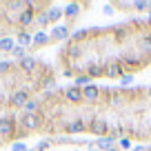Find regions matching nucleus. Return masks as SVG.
<instances>
[{
	"instance_id": "f257e3e1",
	"label": "nucleus",
	"mask_w": 151,
	"mask_h": 151,
	"mask_svg": "<svg viewBox=\"0 0 151 151\" xmlns=\"http://www.w3.org/2000/svg\"><path fill=\"white\" fill-rule=\"evenodd\" d=\"M18 138V122L14 116H2L0 118V140H14Z\"/></svg>"
},
{
	"instance_id": "f03ea898",
	"label": "nucleus",
	"mask_w": 151,
	"mask_h": 151,
	"mask_svg": "<svg viewBox=\"0 0 151 151\" xmlns=\"http://www.w3.org/2000/svg\"><path fill=\"white\" fill-rule=\"evenodd\" d=\"M40 124H42L40 113H22V118H20V131L22 133L36 131V129H40Z\"/></svg>"
},
{
	"instance_id": "7ed1b4c3",
	"label": "nucleus",
	"mask_w": 151,
	"mask_h": 151,
	"mask_svg": "<svg viewBox=\"0 0 151 151\" xmlns=\"http://www.w3.org/2000/svg\"><path fill=\"white\" fill-rule=\"evenodd\" d=\"M36 5L33 2H27V9H22L18 14V27H20V31H24L27 27H31L33 22H36Z\"/></svg>"
},
{
	"instance_id": "20e7f679",
	"label": "nucleus",
	"mask_w": 151,
	"mask_h": 151,
	"mask_svg": "<svg viewBox=\"0 0 151 151\" xmlns=\"http://www.w3.org/2000/svg\"><path fill=\"white\" fill-rule=\"evenodd\" d=\"M31 100V93H29V89H18V91H14L11 93V98H9V104L11 107H16V109H22L24 104Z\"/></svg>"
},
{
	"instance_id": "39448f33",
	"label": "nucleus",
	"mask_w": 151,
	"mask_h": 151,
	"mask_svg": "<svg viewBox=\"0 0 151 151\" xmlns=\"http://www.w3.org/2000/svg\"><path fill=\"white\" fill-rule=\"evenodd\" d=\"M100 98H102V89H100L98 85H89V87L82 89V102L93 104V102H98Z\"/></svg>"
},
{
	"instance_id": "423d86ee",
	"label": "nucleus",
	"mask_w": 151,
	"mask_h": 151,
	"mask_svg": "<svg viewBox=\"0 0 151 151\" xmlns=\"http://www.w3.org/2000/svg\"><path fill=\"white\" fill-rule=\"evenodd\" d=\"M89 131L93 133V136L104 138V136H107V131H109L107 120H104V118H91V120H89Z\"/></svg>"
},
{
	"instance_id": "0eeeda50",
	"label": "nucleus",
	"mask_w": 151,
	"mask_h": 151,
	"mask_svg": "<svg viewBox=\"0 0 151 151\" xmlns=\"http://www.w3.org/2000/svg\"><path fill=\"white\" fill-rule=\"evenodd\" d=\"M104 76L107 78H122L124 76V67H122V62L120 60H111L109 65H104Z\"/></svg>"
},
{
	"instance_id": "6e6552de",
	"label": "nucleus",
	"mask_w": 151,
	"mask_h": 151,
	"mask_svg": "<svg viewBox=\"0 0 151 151\" xmlns=\"http://www.w3.org/2000/svg\"><path fill=\"white\" fill-rule=\"evenodd\" d=\"M71 38V27L69 24H56L51 29V40L53 42H60V40H69Z\"/></svg>"
},
{
	"instance_id": "1a4fd4ad",
	"label": "nucleus",
	"mask_w": 151,
	"mask_h": 151,
	"mask_svg": "<svg viewBox=\"0 0 151 151\" xmlns=\"http://www.w3.org/2000/svg\"><path fill=\"white\" fill-rule=\"evenodd\" d=\"M65 98H67V102H71V104H80L82 102V89H78V87H67L65 89Z\"/></svg>"
},
{
	"instance_id": "9d476101",
	"label": "nucleus",
	"mask_w": 151,
	"mask_h": 151,
	"mask_svg": "<svg viewBox=\"0 0 151 151\" xmlns=\"http://www.w3.org/2000/svg\"><path fill=\"white\" fill-rule=\"evenodd\" d=\"M51 42V36H49L47 31H36L33 33V40H31V49H40L45 47V45Z\"/></svg>"
},
{
	"instance_id": "9b49d317",
	"label": "nucleus",
	"mask_w": 151,
	"mask_h": 151,
	"mask_svg": "<svg viewBox=\"0 0 151 151\" xmlns=\"http://www.w3.org/2000/svg\"><path fill=\"white\" fill-rule=\"evenodd\" d=\"M93 147L96 149H100V151H107V149H111V147H116V136H104V138H96L93 140Z\"/></svg>"
},
{
	"instance_id": "f8f14e48",
	"label": "nucleus",
	"mask_w": 151,
	"mask_h": 151,
	"mask_svg": "<svg viewBox=\"0 0 151 151\" xmlns=\"http://www.w3.org/2000/svg\"><path fill=\"white\" fill-rule=\"evenodd\" d=\"M80 9H82L80 2H69V5L62 9V14H65V18H67V20H76L78 16H80Z\"/></svg>"
},
{
	"instance_id": "ddd939ff",
	"label": "nucleus",
	"mask_w": 151,
	"mask_h": 151,
	"mask_svg": "<svg viewBox=\"0 0 151 151\" xmlns=\"http://www.w3.org/2000/svg\"><path fill=\"white\" fill-rule=\"evenodd\" d=\"M87 129H89V124L85 122V120H73L71 124H67V133H85Z\"/></svg>"
},
{
	"instance_id": "4468645a",
	"label": "nucleus",
	"mask_w": 151,
	"mask_h": 151,
	"mask_svg": "<svg viewBox=\"0 0 151 151\" xmlns=\"http://www.w3.org/2000/svg\"><path fill=\"white\" fill-rule=\"evenodd\" d=\"M14 49H16V38H11V36L0 38V51L2 53H11Z\"/></svg>"
},
{
	"instance_id": "2eb2a0df",
	"label": "nucleus",
	"mask_w": 151,
	"mask_h": 151,
	"mask_svg": "<svg viewBox=\"0 0 151 151\" xmlns=\"http://www.w3.org/2000/svg\"><path fill=\"white\" fill-rule=\"evenodd\" d=\"M87 76L91 80L93 78H102L104 76V65H87Z\"/></svg>"
},
{
	"instance_id": "dca6fc26",
	"label": "nucleus",
	"mask_w": 151,
	"mask_h": 151,
	"mask_svg": "<svg viewBox=\"0 0 151 151\" xmlns=\"http://www.w3.org/2000/svg\"><path fill=\"white\" fill-rule=\"evenodd\" d=\"M31 40H33V36H31L29 31H20L18 38H16V45H20V47L29 49V47H31Z\"/></svg>"
},
{
	"instance_id": "f3484780",
	"label": "nucleus",
	"mask_w": 151,
	"mask_h": 151,
	"mask_svg": "<svg viewBox=\"0 0 151 151\" xmlns=\"http://www.w3.org/2000/svg\"><path fill=\"white\" fill-rule=\"evenodd\" d=\"M36 65H38V60H36V58H31V56H27V58L20 60V69H22L24 73H31V71L36 69Z\"/></svg>"
},
{
	"instance_id": "a211bd4d",
	"label": "nucleus",
	"mask_w": 151,
	"mask_h": 151,
	"mask_svg": "<svg viewBox=\"0 0 151 151\" xmlns=\"http://www.w3.org/2000/svg\"><path fill=\"white\" fill-rule=\"evenodd\" d=\"M47 16H49V22H53V24H58L62 18H65L62 9H58V7H51V9H47Z\"/></svg>"
},
{
	"instance_id": "6ab92c4d",
	"label": "nucleus",
	"mask_w": 151,
	"mask_h": 151,
	"mask_svg": "<svg viewBox=\"0 0 151 151\" xmlns=\"http://www.w3.org/2000/svg\"><path fill=\"white\" fill-rule=\"evenodd\" d=\"M22 111H24V113H40V100H38V98H31V100L22 107Z\"/></svg>"
},
{
	"instance_id": "aec40b11",
	"label": "nucleus",
	"mask_w": 151,
	"mask_h": 151,
	"mask_svg": "<svg viewBox=\"0 0 151 151\" xmlns=\"http://www.w3.org/2000/svg\"><path fill=\"white\" fill-rule=\"evenodd\" d=\"M91 85V78H89V76H76V78H73V87H78V89H85V87H89Z\"/></svg>"
},
{
	"instance_id": "412c9836",
	"label": "nucleus",
	"mask_w": 151,
	"mask_h": 151,
	"mask_svg": "<svg viewBox=\"0 0 151 151\" xmlns=\"http://www.w3.org/2000/svg\"><path fill=\"white\" fill-rule=\"evenodd\" d=\"M33 24H38V27H40V31H45V27L49 24L47 11H40V14H36V22H33Z\"/></svg>"
},
{
	"instance_id": "4be33fe9",
	"label": "nucleus",
	"mask_w": 151,
	"mask_h": 151,
	"mask_svg": "<svg viewBox=\"0 0 151 151\" xmlns=\"http://www.w3.org/2000/svg\"><path fill=\"white\" fill-rule=\"evenodd\" d=\"M11 56H14L16 58V60H22V58H27V49H24V47H20V45H16V49H14V51H11Z\"/></svg>"
},
{
	"instance_id": "5701e85b",
	"label": "nucleus",
	"mask_w": 151,
	"mask_h": 151,
	"mask_svg": "<svg viewBox=\"0 0 151 151\" xmlns=\"http://www.w3.org/2000/svg\"><path fill=\"white\" fill-rule=\"evenodd\" d=\"M11 67H14V62H9V60H0V76L9 73V71H11Z\"/></svg>"
},
{
	"instance_id": "b1692460",
	"label": "nucleus",
	"mask_w": 151,
	"mask_h": 151,
	"mask_svg": "<svg viewBox=\"0 0 151 151\" xmlns=\"http://www.w3.org/2000/svg\"><path fill=\"white\" fill-rule=\"evenodd\" d=\"M149 9V2L147 0H136L133 2V11H147Z\"/></svg>"
},
{
	"instance_id": "393cba45",
	"label": "nucleus",
	"mask_w": 151,
	"mask_h": 151,
	"mask_svg": "<svg viewBox=\"0 0 151 151\" xmlns=\"http://www.w3.org/2000/svg\"><path fill=\"white\" fill-rule=\"evenodd\" d=\"M131 82H133V76L131 73H124L122 78H120V87H129Z\"/></svg>"
},
{
	"instance_id": "a878e982",
	"label": "nucleus",
	"mask_w": 151,
	"mask_h": 151,
	"mask_svg": "<svg viewBox=\"0 0 151 151\" xmlns=\"http://www.w3.org/2000/svg\"><path fill=\"white\" fill-rule=\"evenodd\" d=\"M49 147H51V140H40L36 145V151H47Z\"/></svg>"
},
{
	"instance_id": "bb28decb",
	"label": "nucleus",
	"mask_w": 151,
	"mask_h": 151,
	"mask_svg": "<svg viewBox=\"0 0 151 151\" xmlns=\"http://www.w3.org/2000/svg\"><path fill=\"white\" fill-rule=\"evenodd\" d=\"M11 151H27V145L20 142V140H16V142H11Z\"/></svg>"
},
{
	"instance_id": "cd10ccee",
	"label": "nucleus",
	"mask_w": 151,
	"mask_h": 151,
	"mask_svg": "<svg viewBox=\"0 0 151 151\" xmlns=\"http://www.w3.org/2000/svg\"><path fill=\"white\" fill-rule=\"evenodd\" d=\"M82 38H87V31H85V29H80V31L71 33V40H82Z\"/></svg>"
},
{
	"instance_id": "c85d7f7f",
	"label": "nucleus",
	"mask_w": 151,
	"mask_h": 151,
	"mask_svg": "<svg viewBox=\"0 0 151 151\" xmlns=\"http://www.w3.org/2000/svg\"><path fill=\"white\" fill-rule=\"evenodd\" d=\"M118 147H120V149H131V140H129V138H122Z\"/></svg>"
},
{
	"instance_id": "c756f323",
	"label": "nucleus",
	"mask_w": 151,
	"mask_h": 151,
	"mask_svg": "<svg viewBox=\"0 0 151 151\" xmlns=\"http://www.w3.org/2000/svg\"><path fill=\"white\" fill-rule=\"evenodd\" d=\"M118 9H133V2H116Z\"/></svg>"
},
{
	"instance_id": "7c9ffc66",
	"label": "nucleus",
	"mask_w": 151,
	"mask_h": 151,
	"mask_svg": "<svg viewBox=\"0 0 151 151\" xmlns=\"http://www.w3.org/2000/svg\"><path fill=\"white\" fill-rule=\"evenodd\" d=\"M102 11L107 16H111V14H116V11H113V5H102Z\"/></svg>"
},
{
	"instance_id": "2f4dec72",
	"label": "nucleus",
	"mask_w": 151,
	"mask_h": 151,
	"mask_svg": "<svg viewBox=\"0 0 151 151\" xmlns=\"http://www.w3.org/2000/svg\"><path fill=\"white\" fill-rule=\"evenodd\" d=\"M133 151H151V149H149V147H145V145H136V147H133Z\"/></svg>"
},
{
	"instance_id": "473e14b6",
	"label": "nucleus",
	"mask_w": 151,
	"mask_h": 151,
	"mask_svg": "<svg viewBox=\"0 0 151 151\" xmlns=\"http://www.w3.org/2000/svg\"><path fill=\"white\" fill-rule=\"evenodd\" d=\"M62 73H65L67 78H71V76H73V71H71V69H67V67H65V71H62Z\"/></svg>"
},
{
	"instance_id": "72a5a7b5",
	"label": "nucleus",
	"mask_w": 151,
	"mask_h": 151,
	"mask_svg": "<svg viewBox=\"0 0 151 151\" xmlns=\"http://www.w3.org/2000/svg\"><path fill=\"white\" fill-rule=\"evenodd\" d=\"M87 151H100V149H96V147L91 145V147H87Z\"/></svg>"
},
{
	"instance_id": "f704fd0d",
	"label": "nucleus",
	"mask_w": 151,
	"mask_h": 151,
	"mask_svg": "<svg viewBox=\"0 0 151 151\" xmlns=\"http://www.w3.org/2000/svg\"><path fill=\"white\" fill-rule=\"evenodd\" d=\"M107 151H120V147L116 145V147H111V149H107Z\"/></svg>"
},
{
	"instance_id": "c9c22d12",
	"label": "nucleus",
	"mask_w": 151,
	"mask_h": 151,
	"mask_svg": "<svg viewBox=\"0 0 151 151\" xmlns=\"http://www.w3.org/2000/svg\"><path fill=\"white\" fill-rule=\"evenodd\" d=\"M147 91H149V96H151V87H149V89H147Z\"/></svg>"
},
{
	"instance_id": "e433bc0d",
	"label": "nucleus",
	"mask_w": 151,
	"mask_h": 151,
	"mask_svg": "<svg viewBox=\"0 0 151 151\" xmlns=\"http://www.w3.org/2000/svg\"><path fill=\"white\" fill-rule=\"evenodd\" d=\"M149 11H151V2H149Z\"/></svg>"
},
{
	"instance_id": "4c0bfd02",
	"label": "nucleus",
	"mask_w": 151,
	"mask_h": 151,
	"mask_svg": "<svg viewBox=\"0 0 151 151\" xmlns=\"http://www.w3.org/2000/svg\"><path fill=\"white\" fill-rule=\"evenodd\" d=\"M27 151H36V149H27Z\"/></svg>"
},
{
	"instance_id": "58836bf2",
	"label": "nucleus",
	"mask_w": 151,
	"mask_h": 151,
	"mask_svg": "<svg viewBox=\"0 0 151 151\" xmlns=\"http://www.w3.org/2000/svg\"><path fill=\"white\" fill-rule=\"evenodd\" d=\"M149 22H151V16H149Z\"/></svg>"
}]
</instances>
